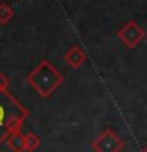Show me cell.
I'll return each instance as SVG.
<instances>
[{
    "label": "cell",
    "instance_id": "6da1fadb",
    "mask_svg": "<svg viewBox=\"0 0 147 152\" xmlns=\"http://www.w3.org/2000/svg\"><path fill=\"white\" fill-rule=\"evenodd\" d=\"M27 119L28 109L8 90H0V146L8 140L9 135L22 132Z\"/></svg>",
    "mask_w": 147,
    "mask_h": 152
},
{
    "label": "cell",
    "instance_id": "7a4b0ae2",
    "mask_svg": "<svg viewBox=\"0 0 147 152\" xmlns=\"http://www.w3.org/2000/svg\"><path fill=\"white\" fill-rule=\"evenodd\" d=\"M63 81L62 73L49 60H41L25 78V83L43 98L51 97L63 84Z\"/></svg>",
    "mask_w": 147,
    "mask_h": 152
},
{
    "label": "cell",
    "instance_id": "3957f363",
    "mask_svg": "<svg viewBox=\"0 0 147 152\" xmlns=\"http://www.w3.org/2000/svg\"><path fill=\"white\" fill-rule=\"evenodd\" d=\"M93 152H122L125 142L112 128H104L100 135L92 141Z\"/></svg>",
    "mask_w": 147,
    "mask_h": 152
},
{
    "label": "cell",
    "instance_id": "277c9868",
    "mask_svg": "<svg viewBox=\"0 0 147 152\" xmlns=\"http://www.w3.org/2000/svg\"><path fill=\"white\" fill-rule=\"evenodd\" d=\"M117 37L128 49H133V48H136L146 38V32L136 21H128L127 24H123L119 28Z\"/></svg>",
    "mask_w": 147,
    "mask_h": 152
},
{
    "label": "cell",
    "instance_id": "5b68a950",
    "mask_svg": "<svg viewBox=\"0 0 147 152\" xmlns=\"http://www.w3.org/2000/svg\"><path fill=\"white\" fill-rule=\"evenodd\" d=\"M85 60H87V56L79 45H73L65 52V62L68 64L70 68H79L84 65Z\"/></svg>",
    "mask_w": 147,
    "mask_h": 152
},
{
    "label": "cell",
    "instance_id": "8992f818",
    "mask_svg": "<svg viewBox=\"0 0 147 152\" xmlns=\"http://www.w3.org/2000/svg\"><path fill=\"white\" fill-rule=\"evenodd\" d=\"M7 146L11 152H25V133L16 132L8 136Z\"/></svg>",
    "mask_w": 147,
    "mask_h": 152
},
{
    "label": "cell",
    "instance_id": "52a82bcc",
    "mask_svg": "<svg viewBox=\"0 0 147 152\" xmlns=\"http://www.w3.org/2000/svg\"><path fill=\"white\" fill-rule=\"evenodd\" d=\"M14 18V10L8 3H0V26H7V24Z\"/></svg>",
    "mask_w": 147,
    "mask_h": 152
},
{
    "label": "cell",
    "instance_id": "ba28073f",
    "mask_svg": "<svg viewBox=\"0 0 147 152\" xmlns=\"http://www.w3.org/2000/svg\"><path fill=\"white\" fill-rule=\"evenodd\" d=\"M41 146L40 136H36L33 132L25 133V152H35Z\"/></svg>",
    "mask_w": 147,
    "mask_h": 152
},
{
    "label": "cell",
    "instance_id": "9c48e42d",
    "mask_svg": "<svg viewBox=\"0 0 147 152\" xmlns=\"http://www.w3.org/2000/svg\"><path fill=\"white\" fill-rule=\"evenodd\" d=\"M8 87H9V78L0 71V90H8Z\"/></svg>",
    "mask_w": 147,
    "mask_h": 152
},
{
    "label": "cell",
    "instance_id": "30bf717a",
    "mask_svg": "<svg viewBox=\"0 0 147 152\" xmlns=\"http://www.w3.org/2000/svg\"><path fill=\"white\" fill-rule=\"evenodd\" d=\"M141 152H147V146H146V147H144V149H142Z\"/></svg>",
    "mask_w": 147,
    "mask_h": 152
}]
</instances>
